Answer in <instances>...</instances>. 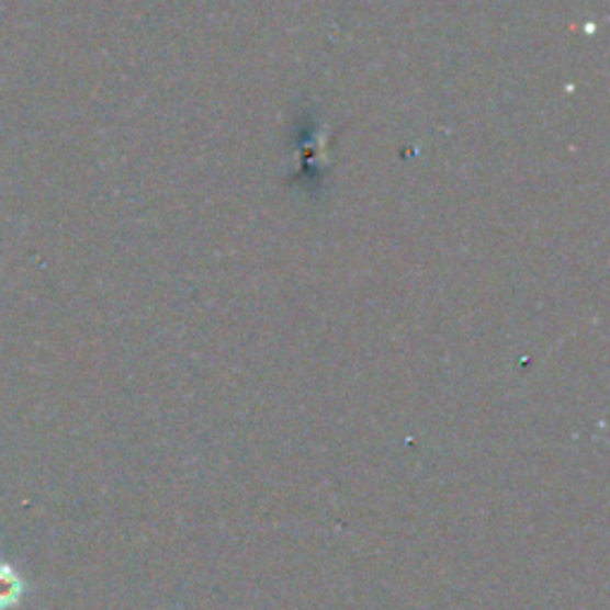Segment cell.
<instances>
[{
    "label": "cell",
    "mask_w": 610,
    "mask_h": 610,
    "mask_svg": "<svg viewBox=\"0 0 610 610\" xmlns=\"http://www.w3.org/2000/svg\"><path fill=\"white\" fill-rule=\"evenodd\" d=\"M18 587H12V579L5 577V579H0V601L3 603H10L12 601V596H15Z\"/></svg>",
    "instance_id": "1"
}]
</instances>
